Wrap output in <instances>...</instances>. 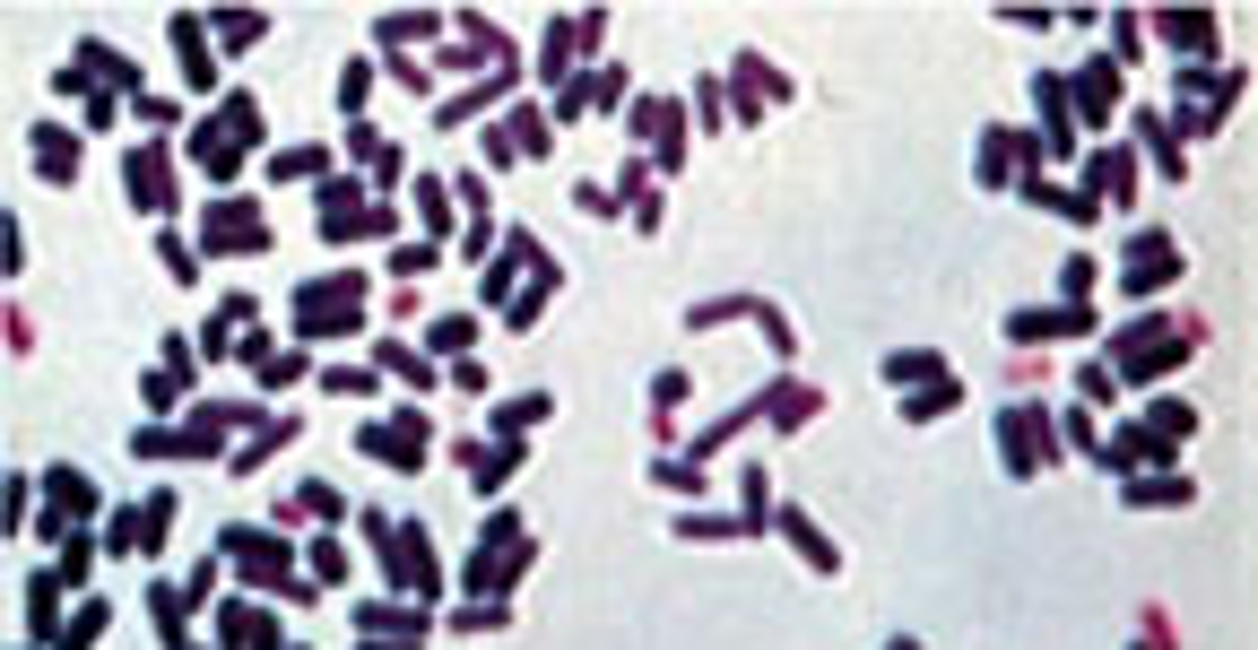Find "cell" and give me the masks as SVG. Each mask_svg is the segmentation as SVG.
Wrapping results in <instances>:
<instances>
[{
	"label": "cell",
	"instance_id": "6da1fadb",
	"mask_svg": "<svg viewBox=\"0 0 1258 650\" xmlns=\"http://www.w3.org/2000/svg\"><path fill=\"white\" fill-rule=\"evenodd\" d=\"M208 244H217V251H260L269 235H260L252 208H208Z\"/></svg>",
	"mask_w": 1258,
	"mask_h": 650
},
{
	"label": "cell",
	"instance_id": "7a4b0ae2",
	"mask_svg": "<svg viewBox=\"0 0 1258 650\" xmlns=\"http://www.w3.org/2000/svg\"><path fill=\"white\" fill-rule=\"evenodd\" d=\"M348 303H365L348 278H339V287H313V296H304V330H330V321H348Z\"/></svg>",
	"mask_w": 1258,
	"mask_h": 650
},
{
	"label": "cell",
	"instance_id": "3957f363",
	"mask_svg": "<svg viewBox=\"0 0 1258 650\" xmlns=\"http://www.w3.org/2000/svg\"><path fill=\"white\" fill-rule=\"evenodd\" d=\"M1163 35H1172L1180 52H1215V18H1207V9H1172V18H1163Z\"/></svg>",
	"mask_w": 1258,
	"mask_h": 650
},
{
	"label": "cell",
	"instance_id": "277c9868",
	"mask_svg": "<svg viewBox=\"0 0 1258 650\" xmlns=\"http://www.w3.org/2000/svg\"><path fill=\"white\" fill-rule=\"evenodd\" d=\"M365 443L382 451V460H391V468H417V460H426V443H417V425H374V434H365Z\"/></svg>",
	"mask_w": 1258,
	"mask_h": 650
},
{
	"label": "cell",
	"instance_id": "5b68a950",
	"mask_svg": "<svg viewBox=\"0 0 1258 650\" xmlns=\"http://www.w3.org/2000/svg\"><path fill=\"white\" fill-rule=\"evenodd\" d=\"M44 495L61 503V520H70V512H79V520L96 512V486H88V477H70V468H52V477H44Z\"/></svg>",
	"mask_w": 1258,
	"mask_h": 650
},
{
	"label": "cell",
	"instance_id": "8992f818",
	"mask_svg": "<svg viewBox=\"0 0 1258 650\" xmlns=\"http://www.w3.org/2000/svg\"><path fill=\"white\" fill-rule=\"evenodd\" d=\"M1111 87H1119V70H1111V61H1094V70L1076 79V96H1085V113H1111Z\"/></svg>",
	"mask_w": 1258,
	"mask_h": 650
},
{
	"label": "cell",
	"instance_id": "52a82bcc",
	"mask_svg": "<svg viewBox=\"0 0 1258 650\" xmlns=\"http://www.w3.org/2000/svg\"><path fill=\"white\" fill-rule=\"evenodd\" d=\"M131 200H140V208H165V174H156V156H131Z\"/></svg>",
	"mask_w": 1258,
	"mask_h": 650
},
{
	"label": "cell",
	"instance_id": "ba28073f",
	"mask_svg": "<svg viewBox=\"0 0 1258 650\" xmlns=\"http://www.w3.org/2000/svg\"><path fill=\"white\" fill-rule=\"evenodd\" d=\"M35 156H44V174H52V183H70V174H79V165H70V140H61L52 122L35 131Z\"/></svg>",
	"mask_w": 1258,
	"mask_h": 650
},
{
	"label": "cell",
	"instance_id": "9c48e42d",
	"mask_svg": "<svg viewBox=\"0 0 1258 650\" xmlns=\"http://www.w3.org/2000/svg\"><path fill=\"white\" fill-rule=\"evenodd\" d=\"M348 217H356V192H348V183H321V226L348 235Z\"/></svg>",
	"mask_w": 1258,
	"mask_h": 650
},
{
	"label": "cell",
	"instance_id": "30bf717a",
	"mask_svg": "<svg viewBox=\"0 0 1258 650\" xmlns=\"http://www.w3.org/2000/svg\"><path fill=\"white\" fill-rule=\"evenodd\" d=\"M886 373H894V382H938V373H947V364H938V348H920V355H894V364H886Z\"/></svg>",
	"mask_w": 1258,
	"mask_h": 650
},
{
	"label": "cell",
	"instance_id": "8fae6325",
	"mask_svg": "<svg viewBox=\"0 0 1258 650\" xmlns=\"http://www.w3.org/2000/svg\"><path fill=\"white\" fill-rule=\"evenodd\" d=\"M192 156H201L208 174H217V183H226V174H235V148H226V140H217V131H201V140H192Z\"/></svg>",
	"mask_w": 1258,
	"mask_h": 650
},
{
	"label": "cell",
	"instance_id": "7c38bea8",
	"mask_svg": "<svg viewBox=\"0 0 1258 650\" xmlns=\"http://www.w3.org/2000/svg\"><path fill=\"white\" fill-rule=\"evenodd\" d=\"M1094 192H1119V200H1128V156H1119V148L1094 156Z\"/></svg>",
	"mask_w": 1258,
	"mask_h": 650
},
{
	"label": "cell",
	"instance_id": "4fadbf2b",
	"mask_svg": "<svg viewBox=\"0 0 1258 650\" xmlns=\"http://www.w3.org/2000/svg\"><path fill=\"white\" fill-rule=\"evenodd\" d=\"M104 633V607H79V625H70V633H61V650H79V642H96Z\"/></svg>",
	"mask_w": 1258,
	"mask_h": 650
},
{
	"label": "cell",
	"instance_id": "5bb4252c",
	"mask_svg": "<svg viewBox=\"0 0 1258 650\" xmlns=\"http://www.w3.org/2000/svg\"><path fill=\"white\" fill-rule=\"evenodd\" d=\"M217 27H226V44H252V35H260V18H252V9H226Z\"/></svg>",
	"mask_w": 1258,
	"mask_h": 650
},
{
	"label": "cell",
	"instance_id": "9a60e30c",
	"mask_svg": "<svg viewBox=\"0 0 1258 650\" xmlns=\"http://www.w3.org/2000/svg\"><path fill=\"white\" fill-rule=\"evenodd\" d=\"M1189 495V486H1180V477H1146V486H1137V503H1180Z\"/></svg>",
	"mask_w": 1258,
	"mask_h": 650
},
{
	"label": "cell",
	"instance_id": "2e32d148",
	"mask_svg": "<svg viewBox=\"0 0 1258 650\" xmlns=\"http://www.w3.org/2000/svg\"><path fill=\"white\" fill-rule=\"evenodd\" d=\"M894 650H920V642H894Z\"/></svg>",
	"mask_w": 1258,
	"mask_h": 650
}]
</instances>
